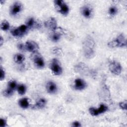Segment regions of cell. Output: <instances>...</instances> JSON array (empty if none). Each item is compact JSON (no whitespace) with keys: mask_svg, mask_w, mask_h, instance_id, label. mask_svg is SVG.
Segmentation results:
<instances>
[{"mask_svg":"<svg viewBox=\"0 0 127 127\" xmlns=\"http://www.w3.org/2000/svg\"><path fill=\"white\" fill-rule=\"evenodd\" d=\"M46 104V100L44 98H41L36 102L34 107H35L36 109H41L44 107Z\"/></svg>","mask_w":127,"mask_h":127,"instance_id":"19","label":"cell"},{"mask_svg":"<svg viewBox=\"0 0 127 127\" xmlns=\"http://www.w3.org/2000/svg\"><path fill=\"white\" fill-rule=\"evenodd\" d=\"M53 52L54 54L57 56H61L62 55V51L61 49L59 48H55L53 50Z\"/></svg>","mask_w":127,"mask_h":127,"instance_id":"27","label":"cell"},{"mask_svg":"<svg viewBox=\"0 0 127 127\" xmlns=\"http://www.w3.org/2000/svg\"><path fill=\"white\" fill-rule=\"evenodd\" d=\"M86 86V82L81 78H76L74 80V88L77 90L84 89Z\"/></svg>","mask_w":127,"mask_h":127,"instance_id":"13","label":"cell"},{"mask_svg":"<svg viewBox=\"0 0 127 127\" xmlns=\"http://www.w3.org/2000/svg\"><path fill=\"white\" fill-rule=\"evenodd\" d=\"M26 26L28 28H39L41 26V23L39 22L36 21L33 17H30L28 18L26 22Z\"/></svg>","mask_w":127,"mask_h":127,"instance_id":"14","label":"cell"},{"mask_svg":"<svg viewBox=\"0 0 127 127\" xmlns=\"http://www.w3.org/2000/svg\"><path fill=\"white\" fill-rule=\"evenodd\" d=\"M0 80H2L4 79L5 77V71L4 69L2 68L1 66H0Z\"/></svg>","mask_w":127,"mask_h":127,"instance_id":"28","label":"cell"},{"mask_svg":"<svg viewBox=\"0 0 127 127\" xmlns=\"http://www.w3.org/2000/svg\"><path fill=\"white\" fill-rule=\"evenodd\" d=\"M50 68L55 75H60L62 73V68L59 61L56 59L52 60L50 64Z\"/></svg>","mask_w":127,"mask_h":127,"instance_id":"5","label":"cell"},{"mask_svg":"<svg viewBox=\"0 0 127 127\" xmlns=\"http://www.w3.org/2000/svg\"><path fill=\"white\" fill-rule=\"evenodd\" d=\"M117 12H118V9L116 7L113 6L110 7L109 10V13L111 15L113 16L116 15Z\"/></svg>","mask_w":127,"mask_h":127,"instance_id":"25","label":"cell"},{"mask_svg":"<svg viewBox=\"0 0 127 127\" xmlns=\"http://www.w3.org/2000/svg\"><path fill=\"white\" fill-rule=\"evenodd\" d=\"M28 27L25 25H21L17 28H13L11 31V34L14 37H22L26 32Z\"/></svg>","mask_w":127,"mask_h":127,"instance_id":"6","label":"cell"},{"mask_svg":"<svg viewBox=\"0 0 127 127\" xmlns=\"http://www.w3.org/2000/svg\"><path fill=\"white\" fill-rule=\"evenodd\" d=\"M6 125V121L4 119H0V126L1 127H4Z\"/></svg>","mask_w":127,"mask_h":127,"instance_id":"30","label":"cell"},{"mask_svg":"<svg viewBox=\"0 0 127 127\" xmlns=\"http://www.w3.org/2000/svg\"><path fill=\"white\" fill-rule=\"evenodd\" d=\"M17 48L19 51H22V52H24V51L25 52V51H26L25 45L23 44V43L18 44L17 45Z\"/></svg>","mask_w":127,"mask_h":127,"instance_id":"26","label":"cell"},{"mask_svg":"<svg viewBox=\"0 0 127 127\" xmlns=\"http://www.w3.org/2000/svg\"><path fill=\"white\" fill-rule=\"evenodd\" d=\"M127 45V40L125 36L123 34H120L116 39L109 42L108 45L109 47L114 48L116 47H124Z\"/></svg>","mask_w":127,"mask_h":127,"instance_id":"2","label":"cell"},{"mask_svg":"<svg viewBox=\"0 0 127 127\" xmlns=\"http://www.w3.org/2000/svg\"><path fill=\"white\" fill-rule=\"evenodd\" d=\"M75 71L84 75H87L89 71L88 66L84 63H78V64L75 66Z\"/></svg>","mask_w":127,"mask_h":127,"instance_id":"10","label":"cell"},{"mask_svg":"<svg viewBox=\"0 0 127 127\" xmlns=\"http://www.w3.org/2000/svg\"><path fill=\"white\" fill-rule=\"evenodd\" d=\"M109 68L111 72L116 75H119L122 71V66L120 64L116 61H113L109 65Z\"/></svg>","mask_w":127,"mask_h":127,"instance_id":"7","label":"cell"},{"mask_svg":"<svg viewBox=\"0 0 127 127\" xmlns=\"http://www.w3.org/2000/svg\"><path fill=\"white\" fill-rule=\"evenodd\" d=\"M22 8V5L21 2L19 1H16L14 2L10 8V14L12 15H16L21 10Z\"/></svg>","mask_w":127,"mask_h":127,"instance_id":"12","label":"cell"},{"mask_svg":"<svg viewBox=\"0 0 127 127\" xmlns=\"http://www.w3.org/2000/svg\"><path fill=\"white\" fill-rule=\"evenodd\" d=\"M57 24L56 19L54 17H50L45 22L44 25L46 28L50 29L52 31H54L57 28Z\"/></svg>","mask_w":127,"mask_h":127,"instance_id":"9","label":"cell"},{"mask_svg":"<svg viewBox=\"0 0 127 127\" xmlns=\"http://www.w3.org/2000/svg\"><path fill=\"white\" fill-rule=\"evenodd\" d=\"M46 89L48 93L50 94H53L57 91V86L54 82L52 81H49L46 84Z\"/></svg>","mask_w":127,"mask_h":127,"instance_id":"15","label":"cell"},{"mask_svg":"<svg viewBox=\"0 0 127 127\" xmlns=\"http://www.w3.org/2000/svg\"><path fill=\"white\" fill-rule=\"evenodd\" d=\"M19 105L23 109L27 108L29 106V102L28 99L26 98H24L21 99L19 101Z\"/></svg>","mask_w":127,"mask_h":127,"instance_id":"18","label":"cell"},{"mask_svg":"<svg viewBox=\"0 0 127 127\" xmlns=\"http://www.w3.org/2000/svg\"><path fill=\"white\" fill-rule=\"evenodd\" d=\"M81 12L82 15L87 18H90L92 15L91 8L87 5H85L82 7L81 9Z\"/></svg>","mask_w":127,"mask_h":127,"instance_id":"16","label":"cell"},{"mask_svg":"<svg viewBox=\"0 0 127 127\" xmlns=\"http://www.w3.org/2000/svg\"><path fill=\"white\" fill-rule=\"evenodd\" d=\"M95 42L89 35L84 39L83 43V50L84 56L87 59H92L95 55Z\"/></svg>","mask_w":127,"mask_h":127,"instance_id":"1","label":"cell"},{"mask_svg":"<svg viewBox=\"0 0 127 127\" xmlns=\"http://www.w3.org/2000/svg\"><path fill=\"white\" fill-rule=\"evenodd\" d=\"M3 43V39L2 37L1 36V37H0V46H2Z\"/></svg>","mask_w":127,"mask_h":127,"instance_id":"32","label":"cell"},{"mask_svg":"<svg viewBox=\"0 0 127 127\" xmlns=\"http://www.w3.org/2000/svg\"><path fill=\"white\" fill-rule=\"evenodd\" d=\"M54 3L59 12L64 15L68 14L69 7L64 1L62 0H56L54 1Z\"/></svg>","mask_w":127,"mask_h":127,"instance_id":"3","label":"cell"},{"mask_svg":"<svg viewBox=\"0 0 127 127\" xmlns=\"http://www.w3.org/2000/svg\"><path fill=\"white\" fill-rule=\"evenodd\" d=\"M25 60L24 56L21 54H17L14 57V61L17 64H21Z\"/></svg>","mask_w":127,"mask_h":127,"instance_id":"20","label":"cell"},{"mask_svg":"<svg viewBox=\"0 0 127 127\" xmlns=\"http://www.w3.org/2000/svg\"><path fill=\"white\" fill-rule=\"evenodd\" d=\"M108 110V107L104 104L100 105L99 108L95 109L94 108H90L89 109L90 114L93 116H96L99 114H102Z\"/></svg>","mask_w":127,"mask_h":127,"instance_id":"8","label":"cell"},{"mask_svg":"<svg viewBox=\"0 0 127 127\" xmlns=\"http://www.w3.org/2000/svg\"><path fill=\"white\" fill-rule=\"evenodd\" d=\"M17 83L14 80H10L8 83V88L14 90L17 88Z\"/></svg>","mask_w":127,"mask_h":127,"instance_id":"23","label":"cell"},{"mask_svg":"<svg viewBox=\"0 0 127 127\" xmlns=\"http://www.w3.org/2000/svg\"><path fill=\"white\" fill-rule=\"evenodd\" d=\"M119 105L121 109H122L124 110H127V101H125V102H122L120 103Z\"/></svg>","mask_w":127,"mask_h":127,"instance_id":"29","label":"cell"},{"mask_svg":"<svg viewBox=\"0 0 127 127\" xmlns=\"http://www.w3.org/2000/svg\"><path fill=\"white\" fill-rule=\"evenodd\" d=\"M61 35L56 31H53V33H52L49 35L50 40L54 42H57L59 41L61 39Z\"/></svg>","mask_w":127,"mask_h":127,"instance_id":"17","label":"cell"},{"mask_svg":"<svg viewBox=\"0 0 127 127\" xmlns=\"http://www.w3.org/2000/svg\"><path fill=\"white\" fill-rule=\"evenodd\" d=\"M34 64L38 68H43L45 66V63L41 55L37 52L33 53L31 55Z\"/></svg>","mask_w":127,"mask_h":127,"instance_id":"4","label":"cell"},{"mask_svg":"<svg viewBox=\"0 0 127 127\" xmlns=\"http://www.w3.org/2000/svg\"><path fill=\"white\" fill-rule=\"evenodd\" d=\"M25 47L27 51L30 52H37L39 49V46L38 44L33 41H27L25 43Z\"/></svg>","mask_w":127,"mask_h":127,"instance_id":"11","label":"cell"},{"mask_svg":"<svg viewBox=\"0 0 127 127\" xmlns=\"http://www.w3.org/2000/svg\"><path fill=\"white\" fill-rule=\"evenodd\" d=\"M73 127H80L81 126V125H80V123L78 122H74L72 123V125Z\"/></svg>","mask_w":127,"mask_h":127,"instance_id":"31","label":"cell"},{"mask_svg":"<svg viewBox=\"0 0 127 127\" xmlns=\"http://www.w3.org/2000/svg\"><path fill=\"white\" fill-rule=\"evenodd\" d=\"M0 28L3 31L7 30L9 28V24L8 22L6 20H3L1 23Z\"/></svg>","mask_w":127,"mask_h":127,"instance_id":"22","label":"cell"},{"mask_svg":"<svg viewBox=\"0 0 127 127\" xmlns=\"http://www.w3.org/2000/svg\"><path fill=\"white\" fill-rule=\"evenodd\" d=\"M13 91L14 90H12V89H11L9 88H7L6 89H5L4 91H3V95L5 97H10L11 95H12L13 93Z\"/></svg>","mask_w":127,"mask_h":127,"instance_id":"24","label":"cell"},{"mask_svg":"<svg viewBox=\"0 0 127 127\" xmlns=\"http://www.w3.org/2000/svg\"><path fill=\"white\" fill-rule=\"evenodd\" d=\"M17 91H18V93H19V94L22 95L25 93L26 90V86L24 84H20L17 86Z\"/></svg>","mask_w":127,"mask_h":127,"instance_id":"21","label":"cell"}]
</instances>
